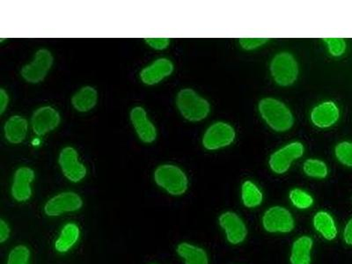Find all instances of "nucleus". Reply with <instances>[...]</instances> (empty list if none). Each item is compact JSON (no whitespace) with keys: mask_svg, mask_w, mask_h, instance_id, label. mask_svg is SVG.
<instances>
[{"mask_svg":"<svg viewBox=\"0 0 352 264\" xmlns=\"http://www.w3.org/2000/svg\"><path fill=\"white\" fill-rule=\"evenodd\" d=\"M176 253L185 261V264H209L206 250L188 242L179 244L176 248Z\"/></svg>","mask_w":352,"mask_h":264,"instance_id":"6ab92c4d","label":"nucleus"},{"mask_svg":"<svg viewBox=\"0 0 352 264\" xmlns=\"http://www.w3.org/2000/svg\"><path fill=\"white\" fill-rule=\"evenodd\" d=\"M313 244V239L309 236H301L297 239L292 245L291 263L310 264Z\"/></svg>","mask_w":352,"mask_h":264,"instance_id":"aec40b11","label":"nucleus"},{"mask_svg":"<svg viewBox=\"0 0 352 264\" xmlns=\"http://www.w3.org/2000/svg\"><path fill=\"white\" fill-rule=\"evenodd\" d=\"M290 199L292 204L298 209L306 210L313 206L314 199L306 191L294 188L290 192Z\"/></svg>","mask_w":352,"mask_h":264,"instance_id":"393cba45","label":"nucleus"},{"mask_svg":"<svg viewBox=\"0 0 352 264\" xmlns=\"http://www.w3.org/2000/svg\"><path fill=\"white\" fill-rule=\"evenodd\" d=\"M324 42L328 44L330 53L333 56H339L344 54L346 50V43L342 38H325Z\"/></svg>","mask_w":352,"mask_h":264,"instance_id":"cd10ccee","label":"nucleus"},{"mask_svg":"<svg viewBox=\"0 0 352 264\" xmlns=\"http://www.w3.org/2000/svg\"><path fill=\"white\" fill-rule=\"evenodd\" d=\"M146 42L150 47L156 50H164L170 43V40L168 38H148Z\"/></svg>","mask_w":352,"mask_h":264,"instance_id":"c756f323","label":"nucleus"},{"mask_svg":"<svg viewBox=\"0 0 352 264\" xmlns=\"http://www.w3.org/2000/svg\"><path fill=\"white\" fill-rule=\"evenodd\" d=\"M176 104L182 115L191 122L203 120L210 113L209 102L190 88H185L179 92Z\"/></svg>","mask_w":352,"mask_h":264,"instance_id":"7ed1b4c3","label":"nucleus"},{"mask_svg":"<svg viewBox=\"0 0 352 264\" xmlns=\"http://www.w3.org/2000/svg\"><path fill=\"white\" fill-rule=\"evenodd\" d=\"M304 172L306 175L314 178H325L328 175V168L322 160L309 159L305 162Z\"/></svg>","mask_w":352,"mask_h":264,"instance_id":"b1692460","label":"nucleus"},{"mask_svg":"<svg viewBox=\"0 0 352 264\" xmlns=\"http://www.w3.org/2000/svg\"><path fill=\"white\" fill-rule=\"evenodd\" d=\"M259 110L264 120L276 131H286L294 124V116L284 103L273 98L261 100Z\"/></svg>","mask_w":352,"mask_h":264,"instance_id":"f257e3e1","label":"nucleus"},{"mask_svg":"<svg viewBox=\"0 0 352 264\" xmlns=\"http://www.w3.org/2000/svg\"><path fill=\"white\" fill-rule=\"evenodd\" d=\"M241 197L244 206L248 208H254L263 202V193L252 182H245L241 188Z\"/></svg>","mask_w":352,"mask_h":264,"instance_id":"5701e85b","label":"nucleus"},{"mask_svg":"<svg viewBox=\"0 0 352 264\" xmlns=\"http://www.w3.org/2000/svg\"><path fill=\"white\" fill-rule=\"evenodd\" d=\"M131 120L138 137L144 143H153L157 138V131L152 122L147 118L142 107H135L131 112Z\"/></svg>","mask_w":352,"mask_h":264,"instance_id":"4468645a","label":"nucleus"},{"mask_svg":"<svg viewBox=\"0 0 352 264\" xmlns=\"http://www.w3.org/2000/svg\"><path fill=\"white\" fill-rule=\"evenodd\" d=\"M270 71L276 82L283 87L294 84L298 74L297 62L287 52L279 53L273 58Z\"/></svg>","mask_w":352,"mask_h":264,"instance_id":"20e7f679","label":"nucleus"},{"mask_svg":"<svg viewBox=\"0 0 352 264\" xmlns=\"http://www.w3.org/2000/svg\"><path fill=\"white\" fill-rule=\"evenodd\" d=\"M339 118L338 106L332 102H323L316 107L311 113V120L319 128H328L336 124Z\"/></svg>","mask_w":352,"mask_h":264,"instance_id":"dca6fc26","label":"nucleus"},{"mask_svg":"<svg viewBox=\"0 0 352 264\" xmlns=\"http://www.w3.org/2000/svg\"><path fill=\"white\" fill-rule=\"evenodd\" d=\"M344 238L348 245H352V219L347 223L344 232Z\"/></svg>","mask_w":352,"mask_h":264,"instance_id":"473e14b6","label":"nucleus"},{"mask_svg":"<svg viewBox=\"0 0 352 264\" xmlns=\"http://www.w3.org/2000/svg\"><path fill=\"white\" fill-rule=\"evenodd\" d=\"M82 206L83 200L80 195L67 191L50 198L43 210L47 216L58 217L66 212H78Z\"/></svg>","mask_w":352,"mask_h":264,"instance_id":"39448f33","label":"nucleus"},{"mask_svg":"<svg viewBox=\"0 0 352 264\" xmlns=\"http://www.w3.org/2000/svg\"><path fill=\"white\" fill-rule=\"evenodd\" d=\"M173 71H174V65L169 59L159 58L141 71L140 78L144 84L152 86L171 75Z\"/></svg>","mask_w":352,"mask_h":264,"instance_id":"2eb2a0df","label":"nucleus"},{"mask_svg":"<svg viewBox=\"0 0 352 264\" xmlns=\"http://www.w3.org/2000/svg\"><path fill=\"white\" fill-rule=\"evenodd\" d=\"M31 124L34 133L37 136H43L58 126L60 124V116L52 107H42L34 111Z\"/></svg>","mask_w":352,"mask_h":264,"instance_id":"ddd939ff","label":"nucleus"},{"mask_svg":"<svg viewBox=\"0 0 352 264\" xmlns=\"http://www.w3.org/2000/svg\"><path fill=\"white\" fill-rule=\"evenodd\" d=\"M11 229L10 226L5 221L4 219H0V242L4 243L10 237Z\"/></svg>","mask_w":352,"mask_h":264,"instance_id":"7c9ffc66","label":"nucleus"},{"mask_svg":"<svg viewBox=\"0 0 352 264\" xmlns=\"http://www.w3.org/2000/svg\"><path fill=\"white\" fill-rule=\"evenodd\" d=\"M34 179L33 169L28 166H21L15 172L12 185V197L17 202H27L32 197V184Z\"/></svg>","mask_w":352,"mask_h":264,"instance_id":"f8f14e48","label":"nucleus"},{"mask_svg":"<svg viewBox=\"0 0 352 264\" xmlns=\"http://www.w3.org/2000/svg\"><path fill=\"white\" fill-rule=\"evenodd\" d=\"M234 128L226 122H216L206 131L203 138V144L206 149L217 150L228 146L234 142Z\"/></svg>","mask_w":352,"mask_h":264,"instance_id":"6e6552de","label":"nucleus"},{"mask_svg":"<svg viewBox=\"0 0 352 264\" xmlns=\"http://www.w3.org/2000/svg\"><path fill=\"white\" fill-rule=\"evenodd\" d=\"M219 225L226 232V239L231 244L238 245L245 241L248 235L246 225L236 213L228 212L219 217Z\"/></svg>","mask_w":352,"mask_h":264,"instance_id":"9b49d317","label":"nucleus"},{"mask_svg":"<svg viewBox=\"0 0 352 264\" xmlns=\"http://www.w3.org/2000/svg\"><path fill=\"white\" fill-rule=\"evenodd\" d=\"M304 153L303 144L294 142L283 147L272 154L270 159V166L276 174H285L290 168L294 160L300 158Z\"/></svg>","mask_w":352,"mask_h":264,"instance_id":"1a4fd4ad","label":"nucleus"},{"mask_svg":"<svg viewBox=\"0 0 352 264\" xmlns=\"http://www.w3.org/2000/svg\"><path fill=\"white\" fill-rule=\"evenodd\" d=\"M336 156L339 162L348 166H352V143L342 142L336 147Z\"/></svg>","mask_w":352,"mask_h":264,"instance_id":"bb28decb","label":"nucleus"},{"mask_svg":"<svg viewBox=\"0 0 352 264\" xmlns=\"http://www.w3.org/2000/svg\"><path fill=\"white\" fill-rule=\"evenodd\" d=\"M267 42H268L267 38H242L240 40L242 48L248 50L258 48Z\"/></svg>","mask_w":352,"mask_h":264,"instance_id":"c85d7f7f","label":"nucleus"},{"mask_svg":"<svg viewBox=\"0 0 352 264\" xmlns=\"http://www.w3.org/2000/svg\"><path fill=\"white\" fill-rule=\"evenodd\" d=\"M6 140L12 144H20L27 136L28 124L26 119L20 116H14L9 118L5 124Z\"/></svg>","mask_w":352,"mask_h":264,"instance_id":"a211bd4d","label":"nucleus"},{"mask_svg":"<svg viewBox=\"0 0 352 264\" xmlns=\"http://www.w3.org/2000/svg\"><path fill=\"white\" fill-rule=\"evenodd\" d=\"M77 151L72 147H65L59 155L58 162L63 174L69 181L76 182L82 181L87 175V168L78 162Z\"/></svg>","mask_w":352,"mask_h":264,"instance_id":"9d476101","label":"nucleus"},{"mask_svg":"<svg viewBox=\"0 0 352 264\" xmlns=\"http://www.w3.org/2000/svg\"><path fill=\"white\" fill-rule=\"evenodd\" d=\"M264 229L269 232H290L294 229V217L287 209L274 206L264 213L263 218Z\"/></svg>","mask_w":352,"mask_h":264,"instance_id":"0eeeda50","label":"nucleus"},{"mask_svg":"<svg viewBox=\"0 0 352 264\" xmlns=\"http://www.w3.org/2000/svg\"><path fill=\"white\" fill-rule=\"evenodd\" d=\"M80 237V229L76 223L70 222L63 226L60 234L55 242L56 252H69L78 243Z\"/></svg>","mask_w":352,"mask_h":264,"instance_id":"f3484780","label":"nucleus"},{"mask_svg":"<svg viewBox=\"0 0 352 264\" xmlns=\"http://www.w3.org/2000/svg\"><path fill=\"white\" fill-rule=\"evenodd\" d=\"M30 250L25 245H19L9 253L6 264H30Z\"/></svg>","mask_w":352,"mask_h":264,"instance_id":"a878e982","label":"nucleus"},{"mask_svg":"<svg viewBox=\"0 0 352 264\" xmlns=\"http://www.w3.org/2000/svg\"><path fill=\"white\" fill-rule=\"evenodd\" d=\"M8 94L3 88L0 89V114L4 113L6 107L8 105Z\"/></svg>","mask_w":352,"mask_h":264,"instance_id":"2f4dec72","label":"nucleus"},{"mask_svg":"<svg viewBox=\"0 0 352 264\" xmlns=\"http://www.w3.org/2000/svg\"><path fill=\"white\" fill-rule=\"evenodd\" d=\"M314 228L328 241L334 240L338 235V228L333 217L326 212H319L314 218Z\"/></svg>","mask_w":352,"mask_h":264,"instance_id":"4be33fe9","label":"nucleus"},{"mask_svg":"<svg viewBox=\"0 0 352 264\" xmlns=\"http://www.w3.org/2000/svg\"><path fill=\"white\" fill-rule=\"evenodd\" d=\"M52 64V53L48 50H39L34 55V60L21 69V76L28 82L39 83L46 77Z\"/></svg>","mask_w":352,"mask_h":264,"instance_id":"423d86ee","label":"nucleus"},{"mask_svg":"<svg viewBox=\"0 0 352 264\" xmlns=\"http://www.w3.org/2000/svg\"><path fill=\"white\" fill-rule=\"evenodd\" d=\"M156 184L172 196H182L188 190L187 175L180 168L174 165H162L153 175Z\"/></svg>","mask_w":352,"mask_h":264,"instance_id":"f03ea898","label":"nucleus"},{"mask_svg":"<svg viewBox=\"0 0 352 264\" xmlns=\"http://www.w3.org/2000/svg\"><path fill=\"white\" fill-rule=\"evenodd\" d=\"M98 94L92 87H84L72 96V103L80 112H87L96 105Z\"/></svg>","mask_w":352,"mask_h":264,"instance_id":"412c9836","label":"nucleus"}]
</instances>
